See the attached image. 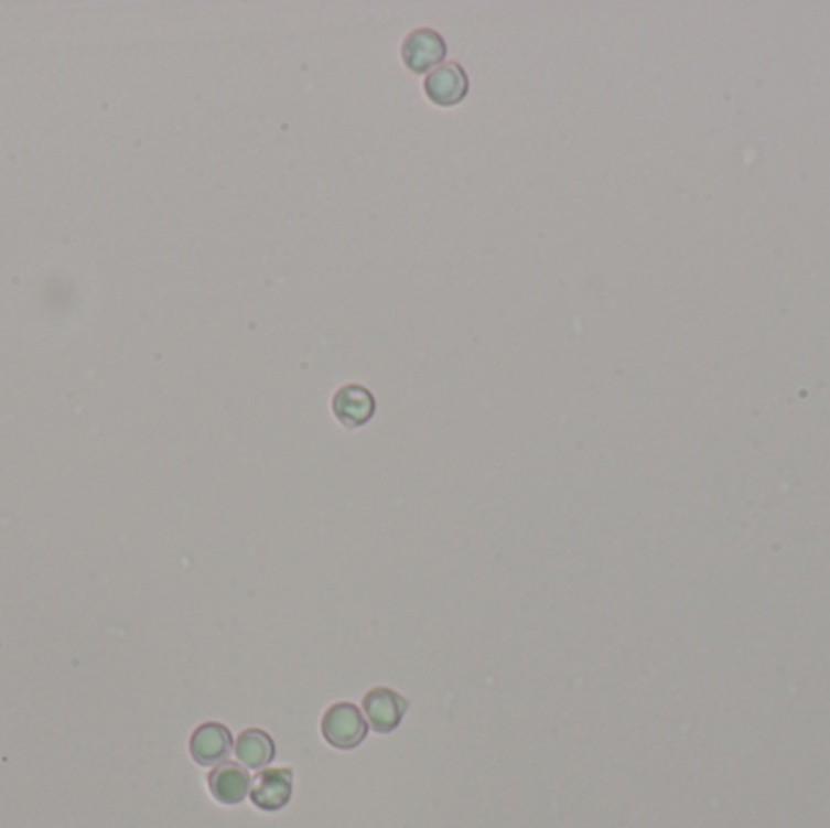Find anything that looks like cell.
I'll use <instances>...</instances> for the list:
<instances>
[{
	"label": "cell",
	"mask_w": 830,
	"mask_h": 828,
	"mask_svg": "<svg viewBox=\"0 0 830 828\" xmlns=\"http://www.w3.org/2000/svg\"><path fill=\"white\" fill-rule=\"evenodd\" d=\"M323 739H326L333 749H355L367 736V719L351 702H338L323 714L321 722Z\"/></svg>",
	"instance_id": "1"
},
{
	"label": "cell",
	"mask_w": 830,
	"mask_h": 828,
	"mask_svg": "<svg viewBox=\"0 0 830 828\" xmlns=\"http://www.w3.org/2000/svg\"><path fill=\"white\" fill-rule=\"evenodd\" d=\"M231 731L224 724L207 722L195 729V734L190 739V753L200 765H214L222 763L228 753H231Z\"/></svg>",
	"instance_id": "7"
},
{
	"label": "cell",
	"mask_w": 830,
	"mask_h": 828,
	"mask_svg": "<svg viewBox=\"0 0 830 828\" xmlns=\"http://www.w3.org/2000/svg\"><path fill=\"white\" fill-rule=\"evenodd\" d=\"M425 95L438 107H454L468 95V76L462 64H442L425 78Z\"/></svg>",
	"instance_id": "3"
},
{
	"label": "cell",
	"mask_w": 830,
	"mask_h": 828,
	"mask_svg": "<svg viewBox=\"0 0 830 828\" xmlns=\"http://www.w3.org/2000/svg\"><path fill=\"white\" fill-rule=\"evenodd\" d=\"M209 792L216 802L234 807L250 795V775L236 763H222L209 773Z\"/></svg>",
	"instance_id": "8"
},
{
	"label": "cell",
	"mask_w": 830,
	"mask_h": 828,
	"mask_svg": "<svg viewBox=\"0 0 830 828\" xmlns=\"http://www.w3.org/2000/svg\"><path fill=\"white\" fill-rule=\"evenodd\" d=\"M444 56H448V42L442 34L432 28H418L406 34L401 44V58L408 71L413 74H425V71H435L442 66Z\"/></svg>",
	"instance_id": "2"
},
{
	"label": "cell",
	"mask_w": 830,
	"mask_h": 828,
	"mask_svg": "<svg viewBox=\"0 0 830 828\" xmlns=\"http://www.w3.org/2000/svg\"><path fill=\"white\" fill-rule=\"evenodd\" d=\"M377 401L369 389L359 384H345L333 396V413L345 428H359L371 421Z\"/></svg>",
	"instance_id": "6"
},
{
	"label": "cell",
	"mask_w": 830,
	"mask_h": 828,
	"mask_svg": "<svg viewBox=\"0 0 830 828\" xmlns=\"http://www.w3.org/2000/svg\"><path fill=\"white\" fill-rule=\"evenodd\" d=\"M363 707L367 714V724L379 731V734H389V731L401 724L408 702L399 692H394L389 688H375L365 695Z\"/></svg>",
	"instance_id": "5"
},
{
	"label": "cell",
	"mask_w": 830,
	"mask_h": 828,
	"mask_svg": "<svg viewBox=\"0 0 830 828\" xmlns=\"http://www.w3.org/2000/svg\"><path fill=\"white\" fill-rule=\"evenodd\" d=\"M294 775L290 767H272L262 771L256 783L250 787V799L262 811H280L292 799Z\"/></svg>",
	"instance_id": "4"
},
{
	"label": "cell",
	"mask_w": 830,
	"mask_h": 828,
	"mask_svg": "<svg viewBox=\"0 0 830 828\" xmlns=\"http://www.w3.org/2000/svg\"><path fill=\"white\" fill-rule=\"evenodd\" d=\"M236 755L246 767L260 771V767L272 763L274 759V741L260 729H248L236 741Z\"/></svg>",
	"instance_id": "9"
}]
</instances>
